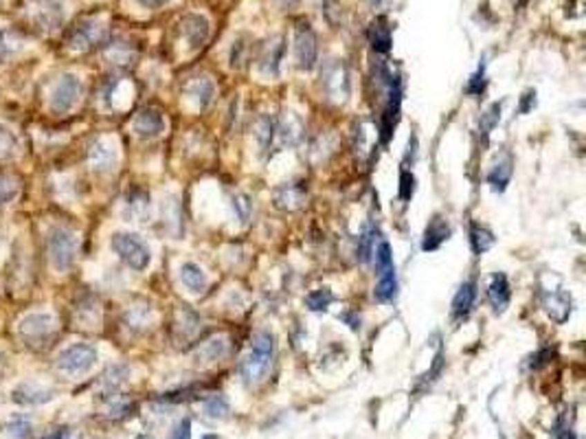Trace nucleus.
<instances>
[{
    "instance_id": "nucleus-1",
    "label": "nucleus",
    "mask_w": 586,
    "mask_h": 439,
    "mask_svg": "<svg viewBox=\"0 0 586 439\" xmlns=\"http://www.w3.org/2000/svg\"><path fill=\"white\" fill-rule=\"evenodd\" d=\"M272 356H275V336L270 332H259L253 338L248 356L242 362V375L246 384H257L266 378Z\"/></svg>"
},
{
    "instance_id": "nucleus-2",
    "label": "nucleus",
    "mask_w": 586,
    "mask_h": 439,
    "mask_svg": "<svg viewBox=\"0 0 586 439\" xmlns=\"http://www.w3.org/2000/svg\"><path fill=\"white\" fill-rule=\"evenodd\" d=\"M77 246H79L77 235L73 231L64 227H53L46 237V250H48V259H51V266L57 272H66L73 266L75 255H77Z\"/></svg>"
},
{
    "instance_id": "nucleus-3",
    "label": "nucleus",
    "mask_w": 586,
    "mask_h": 439,
    "mask_svg": "<svg viewBox=\"0 0 586 439\" xmlns=\"http://www.w3.org/2000/svg\"><path fill=\"white\" fill-rule=\"evenodd\" d=\"M112 250L134 270H145L149 266V248L139 235L115 233L112 235Z\"/></svg>"
},
{
    "instance_id": "nucleus-4",
    "label": "nucleus",
    "mask_w": 586,
    "mask_h": 439,
    "mask_svg": "<svg viewBox=\"0 0 586 439\" xmlns=\"http://www.w3.org/2000/svg\"><path fill=\"white\" fill-rule=\"evenodd\" d=\"M97 362V349L93 345H70L57 356V369L66 375H82Z\"/></svg>"
},
{
    "instance_id": "nucleus-5",
    "label": "nucleus",
    "mask_w": 586,
    "mask_h": 439,
    "mask_svg": "<svg viewBox=\"0 0 586 439\" xmlns=\"http://www.w3.org/2000/svg\"><path fill=\"white\" fill-rule=\"evenodd\" d=\"M79 95H82V84L75 75H64L59 77L57 84L53 86L51 91V108L59 115L64 112H70L79 102Z\"/></svg>"
},
{
    "instance_id": "nucleus-6",
    "label": "nucleus",
    "mask_w": 586,
    "mask_h": 439,
    "mask_svg": "<svg viewBox=\"0 0 586 439\" xmlns=\"http://www.w3.org/2000/svg\"><path fill=\"white\" fill-rule=\"evenodd\" d=\"M316 35L310 29V24H299V29L294 33V55H296V64L301 71H312L316 64Z\"/></svg>"
},
{
    "instance_id": "nucleus-7",
    "label": "nucleus",
    "mask_w": 586,
    "mask_h": 439,
    "mask_svg": "<svg viewBox=\"0 0 586 439\" xmlns=\"http://www.w3.org/2000/svg\"><path fill=\"white\" fill-rule=\"evenodd\" d=\"M57 328V321L53 315H48V312H31V315H27L20 325H18V332L27 338V341H44V338H48Z\"/></svg>"
},
{
    "instance_id": "nucleus-8",
    "label": "nucleus",
    "mask_w": 586,
    "mask_h": 439,
    "mask_svg": "<svg viewBox=\"0 0 586 439\" xmlns=\"http://www.w3.org/2000/svg\"><path fill=\"white\" fill-rule=\"evenodd\" d=\"M323 86H325V93L330 95L332 102L343 104L349 97V80L345 64H341V62L328 64L325 71H323Z\"/></svg>"
},
{
    "instance_id": "nucleus-9",
    "label": "nucleus",
    "mask_w": 586,
    "mask_h": 439,
    "mask_svg": "<svg viewBox=\"0 0 586 439\" xmlns=\"http://www.w3.org/2000/svg\"><path fill=\"white\" fill-rule=\"evenodd\" d=\"M542 306L545 312L549 315L556 323H565L571 315V297L560 290H547L542 295Z\"/></svg>"
},
{
    "instance_id": "nucleus-10",
    "label": "nucleus",
    "mask_w": 586,
    "mask_h": 439,
    "mask_svg": "<svg viewBox=\"0 0 586 439\" xmlns=\"http://www.w3.org/2000/svg\"><path fill=\"white\" fill-rule=\"evenodd\" d=\"M163 128H165L163 115H160V112L154 110V108L141 110L139 115H136V119H134V132L141 134V136H147V139L158 136L160 132H163Z\"/></svg>"
},
{
    "instance_id": "nucleus-11",
    "label": "nucleus",
    "mask_w": 586,
    "mask_h": 439,
    "mask_svg": "<svg viewBox=\"0 0 586 439\" xmlns=\"http://www.w3.org/2000/svg\"><path fill=\"white\" fill-rule=\"evenodd\" d=\"M53 398L51 389L35 382H22L14 389V402L18 404H44Z\"/></svg>"
},
{
    "instance_id": "nucleus-12",
    "label": "nucleus",
    "mask_w": 586,
    "mask_h": 439,
    "mask_svg": "<svg viewBox=\"0 0 586 439\" xmlns=\"http://www.w3.org/2000/svg\"><path fill=\"white\" fill-rule=\"evenodd\" d=\"M509 297H512V290H509V281L503 272H496L490 286H488V299H490V306L494 308V312H503L509 303Z\"/></svg>"
},
{
    "instance_id": "nucleus-13",
    "label": "nucleus",
    "mask_w": 586,
    "mask_h": 439,
    "mask_svg": "<svg viewBox=\"0 0 586 439\" xmlns=\"http://www.w3.org/2000/svg\"><path fill=\"white\" fill-rule=\"evenodd\" d=\"M448 237H451V224L442 218H433L431 224L426 227V233H424L422 248L424 250H437Z\"/></svg>"
},
{
    "instance_id": "nucleus-14",
    "label": "nucleus",
    "mask_w": 586,
    "mask_h": 439,
    "mask_svg": "<svg viewBox=\"0 0 586 439\" xmlns=\"http://www.w3.org/2000/svg\"><path fill=\"white\" fill-rule=\"evenodd\" d=\"M369 42L376 53H389L391 51V27L384 22V18H378L371 22L369 27Z\"/></svg>"
},
{
    "instance_id": "nucleus-15",
    "label": "nucleus",
    "mask_w": 586,
    "mask_h": 439,
    "mask_svg": "<svg viewBox=\"0 0 586 439\" xmlns=\"http://www.w3.org/2000/svg\"><path fill=\"white\" fill-rule=\"evenodd\" d=\"M91 162L97 167V169H110L115 167L117 162V149H115V143L108 141V139H102L97 141L91 149Z\"/></svg>"
},
{
    "instance_id": "nucleus-16",
    "label": "nucleus",
    "mask_w": 586,
    "mask_h": 439,
    "mask_svg": "<svg viewBox=\"0 0 586 439\" xmlns=\"http://www.w3.org/2000/svg\"><path fill=\"white\" fill-rule=\"evenodd\" d=\"M475 299H477V283L475 281L461 283V288H459L455 299H453V315L457 319L466 317L468 312L472 310V306H475Z\"/></svg>"
},
{
    "instance_id": "nucleus-17",
    "label": "nucleus",
    "mask_w": 586,
    "mask_h": 439,
    "mask_svg": "<svg viewBox=\"0 0 586 439\" xmlns=\"http://www.w3.org/2000/svg\"><path fill=\"white\" fill-rule=\"evenodd\" d=\"M180 281L187 286V290L191 292H202L207 288V274L205 270L193 261H187L180 266Z\"/></svg>"
},
{
    "instance_id": "nucleus-18",
    "label": "nucleus",
    "mask_w": 586,
    "mask_h": 439,
    "mask_svg": "<svg viewBox=\"0 0 586 439\" xmlns=\"http://www.w3.org/2000/svg\"><path fill=\"white\" fill-rule=\"evenodd\" d=\"M509 178H512V158L503 156L501 160H496L490 174H488V183L494 192H505V187L509 185Z\"/></svg>"
},
{
    "instance_id": "nucleus-19",
    "label": "nucleus",
    "mask_w": 586,
    "mask_h": 439,
    "mask_svg": "<svg viewBox=\"0 0 586 439\" xmlns=\"http://www.w3.org/2000/svg\"><path fill=\"white\" fill-rule=\"evenodd\" d=\"M182 27H185V33H187V37H189V42H191L193 48H198V46L205 44L207 35H209V24H207L205 18H200V16H189V18H185Z\"/></svg>"
},
{
    "instance_id": "nucleus-20",
    "label": "nucleus",
    "mask_w": 586,
    "mask_h": 439,
    "mask_svg": "<svg viewBox=\"0 0 586 439\" xmlns=\"http://www.w3.org/2000/svg\"><path fill=\"white\" fill-rule=\"evenodd\" d=\"M378 286L376 290H373V297H376V301H380V303H389V301L395 299L397 295V279H395V270L391 272H384V274H378Z\"/></svg>"
},
{
    "instance_id": "nucleus-21",
    "label": "nucleus",
    "mask_w": 586,
    "mask_h": 439,
    "mask_svg": "<svg viewBox=\"0 0 586 439\" xmlns=\"http://www.w3.org/2000/svg\"><path fill=\"white\" fill-rule=\"evenodd\" d=\"M470 244H472V250H475V255H483L485 250H490L494 246V233L490 229L481 227V224H472Z\"/></svg>"
},
{
    "instance_id": "nucleus-22",
    "label": "nucleus",
    "mask_w": 586,
    "mask_h": 439,
    "mask_svg": "<svg viewBox=\"0 0 586 439\" xmlns=\"http://www.w3.org/2000/svg\"><path fill=\"white\" fill-rule=\"evenodd\" d=\"M187 95L196 99V104L200 108H207L211 97H214V84H211L207 77H198L189 84V88H187Z\"/></svg>"
},
{
    "instance_id": "nucleus-23",
    "label": "nucleus",
    "mask_w": 586,
    "mask_h": 439,
    "mask_svg": "<svg viewBox=\"0 0 586 439\" xmlns=\"http://www.w3.org/2000/svg\"><path fill=\"white\" fill-rule=\"evenodd\" d=\"M305 200V194L299 189V187H283V189H279L275 194V203L279 209H296L301 207Z\"/></svg>"
},
{
    "instance_id": "nucleus-24",
    "label": "nucleus",
    "mask_w": 586,
    "mask_h": 439,
    "mask_svg": "<svg viewBox=\"0 0 586 439\" xmlns=\"http://www.w3.org/2000/svg\"><path fill=\"white\" fill-rule=\"evenodd\" d=\"M31 435V422L27 418H14L0 431V439H27Z\"/></svg>"
},
{
    "instance_id": "nucleus-25",
    "label": "nucleus",
    "mask_w": 586,
    "mask_h": 439,
    "mask_svg": "<svg viewBox=\"0 0 586 439\" xmlns=\"http://www.w3.org/2000/svg\"><path fill=\"white\" fill-rule=\"evenodd\" d=\"M99 40H102V27H95V24H82V27L73 35V46L88 48Z\"/></svg>"
},
{
    "instance_id": "nucleus-26",
    "label": "nucleus",
    "mask_w": 586,
    "mask_h": 439,
    "mask_svg": "<svg viewBox=\"0 0 586 439\" xmlns=\"http://www.w3.org/2000/svg\"><path fill=\"white\" fill-rule=\"evenodd\" d=\"M332 301H334V295H332L330 288H319V290L310 292L305 297V306L312 312H323V310H328L332 306Z\"/></svg>"
},
{
    "instance_id": "nucleus-27",
    "label": "nucleus",
    "mask_w": 586,
    "mask_h": 439,
    "mask_svg": "<svg viewBox=\"0 0 586 439\" xmlns=\"http://www.w3.org/2000/svg\"><path fill=\"white\" fill-rule=\"evenodd\" d=\"M205 413H207L209 418H214V420L227 418V415H229V402H227V398H224L222 393H214L211 398H207Z\"/></svg>"
},
{
    "instance_id": "nucleus-28",
    "label": "nucleus",
    "mask_w": 586,
    "mask_h": 439,
    "mask_svg": "<svg viewBox=\"0 0 586 439\" xmlns=\"http://www.w3.org/2000/svg\"><path fill=\"white\" fill-rule=\"evenodd\" d=\"M373 257H376V268H378V274H384V272L395 270V263H393V255H391V246H389V242H380V244H378V248L373 250Z\"/></svg>"
},
{
    "instance_id": "nucleus-29",
    "label": "nucleus",
    "mask_w": 586,
    "mask_h": 439,
    "mask_svg": "<svg viewBox=\"0 0 586 439\" xmlns=\"http://www.w3.org/2000/svg\"><path fill=\"white\" fill-rule=\"evenodd\" d=\"M18 152V139L16 134L11 132L5 125H0V160L14 158Z\"/></svg>"
},
{
    "instance_id": "nucleus-30",
    "label": "nucleus",
    "mask_w": 586,
    "mask_h": 439,
    "mask_svg": "<svg viewBox=\"0 0 586 439\" xmlns=\"http://www.w3.org/2000/svg\"><path fill=\"white\" fill-rule=\"evenodd\" d=\"M20 192V183L18 178H14L11 174H3L0 171V205L11 203Z\"/></svg>"
},
{
    "instance_id": "nucleus-31",
    "label": "nucleus",
    "mask_w": 586,
    "mask_h": 439,
    "mask_svg": "<svg viewBox=\"0 0 586 439\" xmlns=\"http://www.w3.org/2000/svg\"><path fill=\"white\" fill-rule=\"evenodd\" d=\"M275 130H277V123L272 117H261L257 121V139L261 143V147L268 149L270 143H272V136H275Z\"/></svg>"
},
{
    "instance_id": "nucleus-32",
    "label": "nucleus",
    "mask_w": 586,
    "mask_h": 439,
    "mask_svg": "<svg viewBox=\"0 0 586 439\" xmlns=\"http://www.w3.org/2000/svg\"><path fill=\"white\" fill-rule=\"evenodd\" d=\"M224 351H227V343H224V338H214V341H207L205 345H200V349H198V358L218 360L220 356H224Z\"/></svg>"
},
{
    "instance_id": "nucleus-33",
    "label": "nucleus",
    "mask_w": 586,
    "mask_h": 439,
    "mask_svg": "<svg viewBox=\"0 0 586 439\" xmlns=\"http://www.w3.org/2000/svg\"><path fill=\"white\" fill-rule=\"evenodd\" d=\"M264 57H261V64H264V68L268 73H277L279 68V59H281V53H283V44L281 40H277V44H268L264 48Z\"/></svg>"
},
{
    "instance_id": "nucleus-34",
    "label": "nucleus",
    "mask_w": 586,
    "mask_h": 439,
    "mask_svg": "<svg viewBox=\"0 0 586 439\" xmlns=\"http://www.w3.org/2000/svg\"><path fill=\"white\" fill-rule=\"evenodd\" d=\"M373 240H376V231H367V233L360 235L358 248H356V257L363 263H367L373 257V250H376V248H373Z\"/></svg>"
},
{
    "instance_id": "nucleus-35",
    "label": "nucleus",
    "mask_w": 586,
    "mask_h": 439,
    "mask_svg": "<svg viewBox=\"0 0 586 439\" xmlns=\"http://www.w3.org/2000/svg\"><path fill=\"white\" fill-rule=\"evenodd\" d=\"M498 119H501V104H492L488 108V112H485V115L481 117V132H483V136H488L494 130V125L498 123Z\"/></svg>"
},
{
    "instance_id": "nucleus-36",
    "label": "nucleus",
    "mask_w": 586,
    "mask_h": 439,
    "mask_svg": "<svg viewBox=\"0 0 586 439\" xmlns=\"http://www.w3.org/2000/svg\"><path fill=\"white\" fill-rule=\"evenodd\" d=\"M413 192H415V176L408 169H402V174H400V198L410 200Z\"/></svg>"
},
{
    "instance_id": "nucleus-37",
    "label": "nucleus",
    "mask_w": 586,
    "mask_h": 439,
    "mask_svg": "<svg viewBox=\"0 0 586 439\" xmlns=\"http://www.w3.org/2000/svg\"><path fill=\"white\" fill-rule=\"evenodd\" d=\"M466 91H468L470 95H481V93L485 91V68H483V66L470 77Z\"/></svg>"
},
{
    "instance_id": "nucleus-38",
    "label": "nucleus",
    "mask_w": 586,
    "mask_h": 439,
    "mask_svg": "<svg viewBox=\"0 0 586 439\" xmlns=\"http://www.w3.org/2000/svg\"><path fill=\"white\" fill-rule=\"evenodd\" d=\"M171 439H191V422H189V420H182V422L176 426V431H173Z\"/></svg>"
},
{
    "instance_id": "nucleus-39",
    "label": "nucleus",
    "mask_w": 586,
    "mask_h": 439,
    "mask_svg": "<svg viewBox=\"0 0 586 439\" xmlns=\"http://www.w3.org/2000/svg\"><path fill=\"white\" fill-rule=\"evenodd\" d=\"M554 435H556V439H578L576 435H573V431L569 429V426L560 420L556 426H554Z\"/></svg>"
},
{
    "instance_id": "nucleus-40",
    "label": "nucleus",
    "mask_w": 586,
    "mask_h": 439,
    "mask_svg": "<svg viewBox=\"0 0 586 439\" xmlns=\"http://www.w3.org/2000/svg\"><path fill=\"white\" fill-rule=\"evenodd\" d=\"M533 106H536V93H533V91H527L525 95H522V102H520V108H518V110L522 112V115H525V112H529Z\"/></svg>"
},
{
    "instance_id": "nucleus-41",
    "label": "nucleus",
    "mask_w": 586,
    "mask_h": 439,
    "mask_svg": "<svg viewBox=\"0 0 586 439\" xmlns=\"http://www.w3.org/2000/svg\"><path fill=\"white\" fill-rule=\"evenodd\" d=\"M545 358H551V351L549 349H542L540 354H536L533 358H531V369H538L540 365H545Z\"/></svg>"
},
{
    "instance_id": "nucleus-42",
    "label": "nucleus",
    "mask_w": 586,
    "mask_h": 439,
    "mask_svg": "<svg viewBox=\"0 0 586 439\" xmlns=\"http://www.w3.org/2000/svg\"><path fill=\"white\" fill-rule=\"evenodd\" d=\"M139 3L143 7H149V9H156V7H163L165 3H169V0H139Z\"/></svg>"
},
{
    "instance_id": "nucleus-43",
    "label": "nucleus",
    "mask_w": 586,
    "mask_h": 439,
    "mask_svg": "<svg viewBox=\"0 0 586 439\" xmlns=\"http://www.w3.org/2000/svg\"><path fill=\"white\" fill-rule=\"evenodd\" d=\"M343 321H347L349 328H352V330H358V328H360V319H358V317H352L349 312H347V315H343Z\"/></svg>"
},
{
    "instance_id": "nucleus-44",
    "label": "nucleus",
    "mask_w": 586,
    "mask_h": 439,
    "mask_svg": "<svg viewBox=\"0 0 586 439\" xmlns=\"http://www.w3.org/2000/svg\"><path fill=\"white\" fill-rule=\"evenodd\" d=\"M296 3H299V0H277V5L283 7V9H292Z\"/></svg>"
},
{
    "instance_id": "nucleus-45",
    "label": "nucleus",
    "mask_w": 586,
    "mask_h": 439,
    "mask_svg": "<svg viewBox=\"0 0 586 439\" xmlns=\"http://www.w3.org/2000/svg\"><path fill=\"white\" fill-rule=\"evenodd\" d=\"M3 365H5V354L0 351V369H3Z\"/></svg>"
},
{
    "instance_id": "nucleus-46",
    "label": "nucleus",
    "mask_w": 586,
    "mask_h": 439,
    "mask_svg": "<svg viewBox=\"0 0 586 439\" xmlns=\"http://www.w3.org/2000/svg\"><path fill=\"white\" fill-rule=\"evenodd\" d=\"M202 439H220V437H218V435H205Z\"/></svg>"
},
{
    "instance_id": "nucleus-47",
    "label": "nucleus",
    "mask_w": 586,
    "mask_h": 439,
    "mask_svg": "<svg viewBox=\"0 0 586 439\" xmlns=\"http://www.w3.org/2000/svg\"><path fill=\"white\" fill-rule=\"evenodd\" d=\"M378 3H380V0H371V5H378Z\"/></svg>"
},
{
    "instance_id": "nucleus-48",
    "label": "nucleus",
    "mask_w": 586,
    "mask_h": 439,
    "mask_svg": "<svg viewBox=\"0 0 586 439\" xmlns=\"http://www.w3.org/2000/svg\"><path fill=\"white\" fill-rule=\"evenodd\" d=\"M139 439H147V437H139Z\"/></svg>"
}]
</instances>
